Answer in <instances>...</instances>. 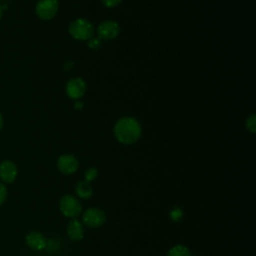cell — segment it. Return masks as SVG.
<instances>
[{
  "label": "cell",
  "mask_w": 256,
  "mask_h": 256,
  "mask_svg": "<svg viewBox=\"0 0 256 256\" xmlns=\"http://www.w3.org/2000/svg\"><path fill=\"white\" fill-rule=\"evenodd\" d=\"M141 125L133 117H122L114 125L115 138L124 145H131L137 142L141 136Z\"/></svg>",
  "instance_id": "6da1fadb"
},
{
  "label": "cell",
  "mask_w": 256,
  "mask_h": 256,
  "mask_svg": "<svg viewBox=\"0 0 256 256\" xmlns=\"http://www.w3.org/2000/svg\"><path fill=\"white\" fill-rule=\"evenodd\" d=\"M69 34L76 40L85 41L93 37L94 27L92 23L84 18H78L69 25Z\"/></svg>",
  "instance_id": "7a4b0ae2"
},
{
  "label": "cell",
  "mask_w": 256,
  "mask_h": 256,
  "mask_svg": "<svg viewBox=\"0 0 256 256\" xmlns=\"http://www.w3.org/2000/svg\"><path fill=\"white\" fill-rule=\"evenodd\" d=\"M59 208L64 216L76 218L81 213L82 205L76 197L72 195H65L60 200Z\"/></svg>",
  "instance_id": "3957f363"
},
{
  "label": "cell",
  "mask_w": 256,
  "mask_h": 256,
  "mask_svg": "<svg viewBox=\"0 0 256 256\" xmlns=\"http://www.w3.org/2000/svg\"><path fill=\"white\" fill-rule=\"evenodd\" d=\"M57 0H40L36 4V15L42 20H51L58 12Z\"/></svg>",
  "instance_id": "277c9868"
},
{
  "label": "cell",
  "mask_w": 256,
  "mask_h": 256,
  "mask_svg": "<svg viewBox=\"0 0 256 256\" xmlns=\"http://www.w3.org/2000/svg\"><path fill=\"white\" fill-rule=\"evenodd\" d=\"M83 223L89 228H97L104 224L106 220V214L99 208H89L82 216Z\"/></svg>",
  "instance_id": "5b68a950"
},
{
  "label": "cell",
  "mask_w": 256,
  "mask_h": 256,
  "mask_svg": "<svg viewBox=\"0 0 256 256\" xmlns=\"http://www.w3.org/2000/svg\"><path fill=\"white\" fill-rule=\"evenodd\" d=\"M120 26L116 21L106 20L99 24L97 28V35L100 40H112L118 36Z\"/></svg>",
  "instance_id": "8992f818"
},
{
  "label": "cell",
  "mask_w": 256,
  "mask_h": 256,
  "mask_svg": "<svg viewBox=\"0 0 256 256\" xmlns=\"http://www.w3.org/2000/svg\"><path fill=\"white\" fill-rule=\"evenodd\" d=\"M85 92L86 83L82 78H72L66 84V93L71 99L78 100L85 94Z\"/></svg>",
  "instance_id": "52a82bcc"
},
{
  "label": "cell",
  "mask_w": 256,
  "mask_h": 256,
  "mask_svg": "<svg viewBox=\"0 0 256 256\" xmlns=\"http://www.w3.org/2000/svg\"><path fill=\"white\" fill-rule=\"evenodd\" d=\"M57 167L64 174H72L78 168V161L73 155L64 154L58 158Z\"/></svg>",
  "instance_id": "ba28073f"
},
{
  "label": "cell",
  "mask_w": 256,
  "mask_h": 256,
  "mask_svg": "<svg viewBox=\"0 0 256 256\" xmlns=\"http://www.w3.org/2000/svg\"><path fill=\"white\" fill-rule=\"evenodd\" d=\"M18 174L16 165L10 161L5 160L0 163V179L4 183H12Z\"/></svg>",
  "instance_id": "9c48e42d"
},
{
  "label": "cell",
  "mask_w": 256,
  "mask_h": 256,
  "mask_svg": "<svg viewBox=\"0 0 256 256\" xmlns=\"http://www.w3.org/2000/svg\"><path fill=\"white\" fill-rule=\"evenodd\" d=\"M25 242L27 246L33 250H42L46 248L48 245V241L45 238V236L38 231L30 232L26 236Z\"/></svg>",
  "instance_id": "30bf717a"
},
{
  "label": "cell",
  "mask_w": 256,
  "mask_h": 256,
  "mask_svg": "<svg viewBox=\"0 0 256 256\" xmlns=\"http://www.w3.org/2000/svg\"><path fill=\"white\" fill-rule=\"evenodd\" d=\"M67 234L73 241H79L84 236V228L82 223L77 219H72L67 226Z\"/></svg>",
  "instance_id": "8fae6325"
},
{
  "label": "cell",
  "mask_w": 256,
  "mask_h": 256,
  "mask_svg": "<svg viewBox=\"0 0 256 256\" xmlns=\"http://www.w3.org/2000/svg\"><path fill=\"white\" fill-rule=\"evenodd\" d=\"M75 191H76V194L82 198V199H87V198H90L92 193H93V190H92V187L91 185L89 184V182H87L86 180H82V181H79L75 187Z\"/></svg>",
  "instance_id": "7c38bea8"
},
{
  "label": "cell",
  "mask_w": 256,
  "mask_h": 256,
  "mask_svg": "<svg viewBox=\"0 0 256 256\" xmlns=\"http://www.w3.org/2000/svg\"><path fill=\"white\" fill-rule=\"evenodd\" d=\"M167 256H191L189 249L184 245H175L167 253Z\"/></svg>",
  "instance_id": "4fadbf2b"
},
{
  "label": "cell",
  "mask_w": 256,
  "mask_h": 256,
  "mask_svg": "<svg viewBox=\"0 0 256 256\" xmlns=\"http://www.w3.org/2000/svg\"><path fill=\"white\" fill-rule=\"evenodd\" d=\"M246 128L251 132V133H255L256 130V119H255V115L251 114L247 117L246 122H245Z\"/></svg>",
  "instance_id": "5bb4252c"
},
{
  "label": "cell",
  "mask_w": 256,
  "mask_h": 256,
  "mask_svg": "<svg viewBox=\"0 0 256 256\" xmlns=\"http://www.w3.org/2000/svg\"><path fill=\"white\" fill-rule=\"evenodd\" d=\"M182 217H183V211H182V209H181L180 207H174V208L171 210V212H170V218H171L173 221L177 222V221L181 220Z\"/></svg>",
  "instance_id": "9a60e30c"
},
{
  "label": "cell",
  "mask_w": 256,
  "mask_h": 256,
  "mask_svg": "<svg viewBox=\"0 0 256 256\" xmlns=\"http://www.w3.org/2000/svg\"><path fill=\"white\" fill-rule=\"evenodd\" d=\"M98 175V171L96 168L94 167H90L88 168L86 171H85V180L87 182H90V181H93Z\"/></svg>",
  "instance_id": "2e32d148"
},
{
  "label": "cell",
  "mask_w": 256,
  "mask_h": 256,
  "mask_svg": "<svg viewBox=\"0 0 256 256\" xmlns=\"http://www.w3.org/2000/svg\"><path fill=\"white\" fill-rule=\"evenodd\" d=\"M87 46L92 50H98L101 47V40L98 37H91L88 40Z\"/></svg>",
  "instance_id": "e0dca14e"
},
{
  "label": "cell",
  "mask_w": 256,
  "mask_h": 256,
  "mask_svg": "<svg viewBox=\"0 0 256 256\" xmlns=\"http://www.w3.org/2000/svg\"><path fill=\"white\" fill-rule=\"evenodd\" d=\"M102 1V4L105 6V7H108V8H113V7H116L118 6L122 0H101Z\"/></svg>",
  "instance_id": "ac0fdd59"
},
{
  "label": "cell",
  "mask_w": 256,
  "mask_h": 256,
  "mask_svg": "<svg viewBox=\"0 0 256 256\" xmlns=\"http://www.w3.org/2000/svg\"><path fill=\"white\" fill-rule=\"evenodd\" d=\"M7 197V188L6 186L0 182V205L3 204Z\"/></svg>",
  "instance_id": "d6986e66"
},
{
  "label": "cell",
  "mask_w": 256,
  "mask_h": 256,
  "mask_svg": "<svg viewBox=\"0 0 256 256\" xmlns=\"http://www.w3.org/2000/svg\"><path fill=\"white\" fill-rule=\"evenodd\" d=\"M73 66H74L73 62H71V61H67V62L64 64V66H63V69H64V71L68 72L69 70H71V69L73 68Z\"/></svg>",
  "instance_id": "ffe728a7"
},
{
  "label": "cell",
  "mask_w": 256,
  "mask_h": 256,
  "mask_svg": "<svg viewBox=\"0 0 256 256\" xmlns=\"http://www.w3.org/2000/svg\"><path fill=\"white\" fill-rule=\"evenodd\" d=\"M74 108L79 110V109H82L83 108V103L80 101V100H76L75 103H74Z\"/></svg>",
  "instance_id": "44dd1931"
},
{
  "label": "cell",
  "mask_w": 256,
  "mask_h": 256,
  "mask_svg": "<svg viewBox=\"0 0 256 256\" xmlns=\"http://www.w3.org/2000/svg\"><path fill=\"white\" fill-rule=\"evenodd\" d=\"M2 126H3V118H2V115L0 114V129L2 128Z\"/></svg>",
  "instance_id": "7402d4cb"
},
{
  "label": "cell",
  "mask_w": 256,
  "mask_h": 256,
  "mask_svg": "<svg viewBox=\"0 0 256 256\" xmlns=\"http://www.w3.org/2000/svg\"><path fill=\"white\" fill-rule=\"evenodd\" d=\"M1 16H2V7L0 5V19H1Z\"/></svg>",
  "instance_id": "603a6c76"
}]
</instances>
